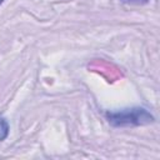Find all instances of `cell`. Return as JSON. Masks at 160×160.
Returning <instances> with one entry per match:
<instances>
[{"label":"cell","instance_id":"cell-1","mask_svg":"<svg viewBox=\"0 0 160 160\" xmlns=\"http://www.w3.org/2000/svg\"><path fill=\"white\" fill-rule=\"evenodd\" d=\"M106 119L110 125L115 128L142 126L154 122V116L145 108H129L118 111H108Z\"/></svg>","mask_w":160,"mask_h":160},{"label":"cell","instance_id":"cell-2","mask_svg":"<svg viewBox=\"0 0 160 160\" xmlns=\"http://www.w3.org/2000/svg\"><path fill=\"white\" fill-rule=\"evenodd\" d=\"M9 135V124L5 118L0 116V141L5 140Z\"/></svg>","mask_w":160,"mask_h":160},{"label":"cell","instance_id":"cell-3","mask_svg":"<svg viewBox=\"0 0 160 160\" xmlns=\"http://www.w3.org/2000/svg\"><path fill=\"white\" fill-rule=\"evenodd\" d=\"M122 2L125 4H135V5H142V4H146L149 0H121Z\"/></svg>","mask_w":160,"mask_h":160},{"label":"cell","instance_id":"cell-4","mask_svg":"<svg viewBox=\"0 0 160 160\" xmlns=\"http://www.w3.org/2000/svg\"><path fill=\"white\" fill-rule=\"evenodd\" d=\"M2 1H4V0H0V4H1V2H2Z\"/></svg>","mask_w":160,"mask_h":160}]
</instances>
